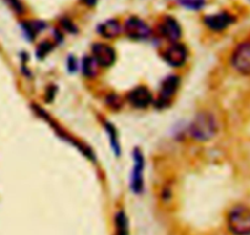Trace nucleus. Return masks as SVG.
<instances>
[{"mask_svg": "<svg viewBox=\"0 0 250 235\" xmlns=\"http://www.w3.org/2000/svg\"><path fill=\"white\" fill-rule=\"evenodd\" d=\"M219 130V122L212 113L202 112L194 118L189 127L190 136L197 141H209Z\"/></svg>", "mask_w": 250, "mask_h": 235, "instance_id": "obj_1", "label": "nucleus"}, {"mask_svg": "<svg viewBox=\"0 0 250 235\" xmlns=\"http://www.w3.org/2000/svg\"><path fill=\"white\" fill-rule=\"evenodd\" d=\"M227 229L232 235H250V207L237 205L227 214Z\"/></svg>", "mask_w": 250, "mask_h": 235, "instance_id": "obj_2", "label": "nucleus"}, {"mask_svg": "<svg viewBox=\"0 0 250 235\" xmlns=\"http://www.w3.org/2000/svg\"><path fill=\"white\" fill-rule=\"evenodd\" d=\"M231 64L242 75H250V41L242 42L236 47L232 53Z\"/></svg>", "mask_w": 250, "mask_h": 235, "instance_id": "obj_3", "label": "nucleus"}, {"mask_svg": "<svg viewBox=\"0 0 250 235\" xmlns=\"http://www.w3.org/2000/svg\"><path fill=\"white\" fill-rule=\"evenodd\" d=\"M163 55L166 63L170 64L171 66H175V68H180L187 60L188 51L183 44L175 42L165 49Z\"/></svg>", "mask_w": 250, "mask_h": 235, "instance_id": "obj_4", "label": "nucleus"}, {"mask_svg": "<svg viewBox=\"0 0 250 235\" xmlns=\"http://www.w3.org/2000/svg\"><path fill=\"white\" fill-rule=\"evenodd\" d=\"M125 32L132 39H146L150 36V28L143 20L129 17L125 24Z\"/></svg>", "mask_w": 250, "mask_h": 235, "instance_id": "obj_5", "label": "nucleus"}, {"mask_svg": "<svg viewBox=\"0 0 250 235\" xmlns=\"http://www.w3.org/2000/svg\"><path fill=\"white\" fill-rule=\"evenodd\" d=\"M93 59L102 68H109L116 60V51L105 43H97L93 46Z\"/></svg>", "mask_w": 250, "mask_h": 235, "instance_id": "obj_6", "label": "nucleus"}, {"mask_svg": "<svg viewBox=\"0 0 250 235\" xmlns=\"http://www.w3.org/2000/svg\"><path fill=\"white\" fill-rule=\"evenodd\" d=\"M159 32H160L161 36L165 37L166 39L171 41L172 43L177 42L181 38V34H182L181 26L172 17H165L161 21V24H159Z\"/></svg>", "mask_w": 250, "mask_h": 235, "instance_id": "obj_7", "label": "nucleus"}, {"mask_svg": "<svg viewBox=\"0 0 250 235\" xmlns=\"http://www.w3.org/2000/svg\"><path fill=\"white\" fill-rule=\"evenodd\" d=\"M205 24L209 27L212 31H224L226 29L229 24H232L234 22V17L232 16L229 12H219V14L215 15H209L204 19Z\"/></svg>", "mask_w": 250, "mask_h": 235, "instance_id": "obj_8", "label": "nucleus"}, {"mask_svg": "<svg viewBox=\"0 0 250 235\" xmlns=\"http://www.w3.org/2000/svg\"><path fill=\"white\" fill-rule=\"evenodd\" d=\"M127 99L131 103L133 107L136 108H146L153 100L150 91L144 86H139V87L134 88L127 95Z\"/></svg>", "mask_w": 250, "mask_h": 235, "instance_id": "obj_9", "label": "nucleus"}, {"mask_svg": "<svg viewBox=\"0 0 250 235\" xmlns=\"http://www.w3.org/2000/svg\"><path fill=\"white\" fill-rule=\"evenodd\" d=\"M178 87V78L176 76H170L164 81L161 90L159 92L158 97V105L164 107V105L168 104L171 102V98L175 94L176 90Z\"/></svg>", "mask_w": 250, "mask_h": 235, "instance_id": "obj_10", "label": "nucleus"}, {"mask_svg": "<svg viewBox=\"0 0 250 235\" xmlns=\"http://www.w3.org/2000/svg\"><path fill=\"white\" fill-rule=\"evenodd\" d=\"M134 168L133 174H132V188L134 192L139 193L143 188V168H144V159L141 152L138 149L134 151Z\"/></svg>", "mask_w": 250, "mask_h": 235, "instance_id": "obj_11", "label": "nucleus"}, {"mask_svg": "<svg viewBox=\"0 0 250 235\" xmlns=\"http://www.w3.org/2000/svg\"><path fill=\"white\" fill-rule=\"evenodd\" d=\"M99 33L105 38H116L122 32V26L117 20H107L98 28Z\"/></svg>", "mask_w": 250, "mask_h": 235, "instance_id": "obj_12", "label": "nucleus"}, {"mask_svg": "<svg viewBox=\"0 0 250 235\" xmlns=\"http://www.w3.org/2000/svg\"><path fill=\"white\" fill-rule=\"evenodd\" d=\"M98 68H99V65H98L97 61L93 59V56H87V58L83 59L82 69H83V73H84L85 77H88V78L97 77Z\"/></svg>", "mask_w": 250, "mask_h": 235, "instance_id": "obj_13", "label": "nucleus"}, {"mask_svg": "<svg viewBox=\"0 0 250 235\" xmlns=\"http://www.w3.org/2000/svg\"><path fill=\"white\" fill-rule=\"evenodd\" d=\"M117 235H128V223H127L126 214L124 212H119L115 218Z\"/></svg>", "mask_w": 250, "mask_h": 235, "instance_id": "obj_14", "label": "nucleus"}, {"mask_svg": "<svg viewBox=\"0 0 250 235\" xmlns=\"http://www.w3.org/2000/svg\"><path fill=\"white\" fill-rule=\"evenodd\" d=\"M180 2L183 5V6L188 7V9H193V10L202 9L205 4L204 0H180Z\"/></svg>", "mask_w": 250, "mask_h": 235, "instance_id": "obj_15", "label": "nucleus"}, {"mask_svg": "<svg viewBox=\"0 0 250 235\" xmlns=\"http://www.w3.org/2000/svg\"><path fill=\"white\" fill-rule=\"evenodd\" d=\"M6 1L16 12H22V10H23V7H22L21 2L19 0H6Z\"/></svg>", "mask_w": 250, "mask_h": 235, "instance_id": "obj_16", "label": "nucleus"}, {"mask_svg": "<svg viewBox=\"0 0 250 235\" xmlns=\"http://www.w3.org/2000/svg\"><path fill=\"white\" fill-rule=\"evenodd\" d=\"M83 2H84L85 5H88V6H93V5L97 4L98 0H82Z\"/></svg>", "mask_w": 250, "mask_h": 235, "instance_id": "obj_17", "label": "nucleus"}]
</instances>
